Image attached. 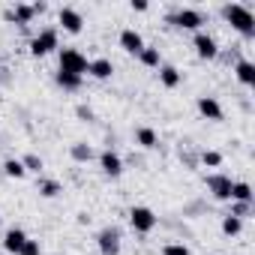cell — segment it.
<instances>
[{
  "mask_svg": "<svg viewBox=\"0 0 255 255\" xmlns=\"http://www.w3.org/2000/svg\"><path fill=\"white\" fill-rule=\"evenodd\" d=\"M222 18H225L240 36H246V39L255 36V15H252L249 6H243V3H225V6H222Z\"/></svg>",
  "mask_w": 255,
  "mask_h": 255,
  "instance_id": "obj_1",
  "label": "cell"
},
{
  "mask_svg": "<svg viewBox=\"0 0 255 255\" xmlns=\"http://www.w3.org/2000/svg\"><path fill=\"white\" fill-rule=\"evenodd\" d=\"M57 69H63V72H72V75H81L84 78V72H87V57L78 51V48H60L57 51Z\"/></svg>",
  "mask_w": 255,
  "mask_h": 255,
  "instance_id": "obj_2",
  "label": "cell"
},
{
  "mask_svg": "<svg viewBox=\"0 0 255 255\" xmlns=\"http://www.w3.org/2000/svg\"><path fill=\"white\" fill-rule=\"evenodd\" d=\"M96 246H99V255H120V246H123V234L117 225H105L99 228L96 234Z\"/></svg>",
  "mask_w": 255,
  "mask_h": 255,
  "instance_id": "obj_3",
  "label": "cell"
},
{
  "mask_svg": "<svg viewBox=\"0 0 255 255\" xmlns=\"http://www.w3.org/2000/svg\"><path fill=\"white\" fill-rule=\"evenodd\" d=\"M156 222H159V216H156L150 207H144V204H135V207L129 210V225H132V231H138V234H150V231L156 228Z\"/></svg>",
  "mask_w": 255,
  "mask_h": 255,
  "instance_id": "obj_4",
  "label": "cell"
},
{
  "mask_svg": "<svg viewBox=\"0 0 255 255\" xmlns=\"http://www.w3.org/2000/svg\"><path fill=\"white\" fill-rule=\"evenodd\" d=\"M168 24H174V27H180V30H201V24H204V15L198 12V9H189V6H180L177 12H171L168 15Z\"/></svg>",
  "mask_w": 255,
  "mask_h": 255,
  "instance_id": "obj_5",
  "label": "cell"
},
{
  "mask_svg": "<svg viewBox=\"0 0 255 255\" xmlns=\"http://www.w3.org/2000/svg\"><path fill=\"white\" fill-rule=\"evenodd\" d=\"M30 54L33 57H45V54H51V51H57V30L54 27H45V30H39L33 39H30Z\"/></svg>",
  "mask_w": 255,
  "mask_h": 255,
  "instance_id": "obj_6",
  "label": "cell"
},
{
  "mask_svg": "<svg viewBox=\"0 0 255 255\" xmlns=\"http://www.w3.org/2000/svg\"><path fill=\"white\" fill-rule=\"evenodd\" d=\"M192 48H195L198 60H216V57H219V42H216V36L207 33V30H198V33L192 36Z\"/></svg>",
  "mask_w": 255,
  "mask_h": 255,
  "instance_id": "obj_7",
  "label": "cell"
},
{
  "mask_svg": "<svg viewBox=\"0 0 255 255\" xmlns=\"http://www.w3.org/2000/svg\"><path fill=\"white\" fill-rule=\"evenodd\" d=\"M231 177L228 174H222V171H213V174H207L204 177V186H207V192L216 198V201H231Z\"/></svg>",
  "mask_w": 255,
  "mask_h": 255,
  "instance_id": "obj_8",
  "label": "cell"
},
{
  "mask_svg": "<svg viewBox=\"0 0 255 255\" xmlns=\"http://www.w3.org/2000/svg\"><path fill=\"white\" fill-rule=\"evenodd\" d=\"M99 168H102V174L105 177H120L123 174V159H120V153H114L111 147H105L102 153H99Z\"/></svg>",
  "mask_w": 255,
  "mask_h": 255,
  "instance_id": "obj_9",
  "label": "cell"
},
{
  "mask_svg": "<svg viewBox=\"0 0 255 255\" xmlns=\"http://www.w3.org/2000/svg\"><path fill=\"white\" fill-rule=\"evenodd\" d=\"M57 24L66 30V33H81V27H84V18H81V12L78 9H72V6H63L60 12H57Z\"/></svg>",
  "mask_w": 255,
  "mask_h": 255,
  "instance_id": "obj_10",
  "label": "cell"
},
{
  "mask_svg": "<svg viewBox=\"0 0 255 255\" xmlns=\"http://www.w3.org/2000/svg\"><path fill=\"white\" fill-rule=\"evenodd\" d=\"M117 42H120V48H123L126 54H135V57H138V51L144 48V36H141L135 27L120 30V39H117Z\"/></svg>",
  "mask_w": 255,
  "mask_h": 255,
  "instance_id": "obj_11",
  "label": "cell"
},
{
  "mask_svg": "<svg viewBox=\"0 0 255 255\" xmlns=\"http://www.w3.org/2000/svg\"><path fill=\"white\" fill-rule=\"evenodd\" d=\"M195 105H198V114H201L204 120H213V123H216V120L225 117V111H222V105H219L216 96H198Z\"/></svg>",
  "mask_w": 255,
  "mask_h": 255,
  "instance_id": "obj_12",
  "label": "cell"
},
{
  "mask_svg": "<svg viewBox=\"0 0 255 255\" xmlns=\"http://www.w3.org/2000/svg\"><path fill=\"white\" fill-rule=\"evenodd\" d=\"M87 75L96 78V81H108V78L114 75V63H111L108 57H93V60L87 63Z\"/></svg>",
  "mask_w": 255,
  "mask_h": 255,
  "instance_id": "obj_13",
  "label": "cell"
},
{
  "mask_svg": "<svg viewBox=\"0 0 255 255\" xmlns=\"http://www.w3.org/2000/svg\"><path fill=\"white\" fill-rule=\"evenodd\" d=\"M234 78H237L243 87H252V84H255V63L246 60V57H240V60L234 63Z\"/></svg>",
  "mask_w": 255,
  "mask_h": 255,
  "instance_id": "obj_14",
  "label": "cell"
},
{
  "mask_svg": "<svg viewBox=\"0 0 255 255\" xmlns=\"http://www.w3.org/2000/svg\"><path fill=\"white\" fill-rule=\"evenodd\" d=\"M24 243H27V234H24V228H9V231L3 234V249H6L9 255H18Z\"/></svg>",
  "mask_w": 255,
  "mask_h": 255,
  "instance_id": "obj_15",
  "label": "cell"
},
{
  "mask_svg": "<svg viewBox=\"0 0 255 255\" xmlns=\"http://www.w3.org/2000/svg\"><path fill=\"white\" fill-rule=\"evenodd\" d=\"M33 18H36L33 3H15V6L9 9V21H15V24H21V27H27Z\"/></svg>",
  "mask_w": 255,
  "mask_h": 255,
  "instance_id": "obj_16",
  "label": "cell"
},
{
  "mask_svg": "<svg viewBox=\"0 0 255 255\" xmlns=\"http://www.w3.org/2000/svg\"><path fill=\"white\" fill-rule=\"evenodd\" d=\"M135 144H138V147H144V150L159 147V135H156L153 126H138V129H135Z\"/></svg>",
  "mask_w": 255,
  "mask_h": 255,
  "instance_id": "obj_17",
  "label": "cell"
},
{
  "mask_svg": "<svg viewBox=\"0 0 255 255\" xmlns=\"http://www.w3.org/2000/svg\"><path fill=\"white\" fill-rule=\"evenodd\" d=\"M180 81H183V75H180L177 66H171V63H162V66H159V84H162V87L174 90Z\"/></svg>",
  "mask_w": 255,
  "mask_h": 255,
  "instance_id": "obj_18",
  "label": "cell"
},
{
  "mask_svg": "<svg viewBox=\"0 0 255 255\" xmlns=\"http://www.w3.org/2000/svg\"><path fill=\"white\" fill-rule=\"evenodd\" d=\"M36 192H39L42 198H57V195L63 192V186H60V180H54V177H39V180H36Z\"/></svg>",
  "mask_w": 255,
  "mask_h": 255,
  "instance_id": "obj_19",
  "label": "cell"
},
{
  "mask_svg": "<svg viewBox=\"0 0 255 255\" xmlns=\"http://www.w3.org/2000/svg\"><path fill=\"white\" fill-rule=\"evenodd\" d=\"M138 60H141L144 66H150V69H159V66H162V54H159L156 45H144V48L138 51Z\"/></svg>",
  "mask_w": 255,
  "mask_h": 255,
  "instance_id": "obj_20",
  "label": "cell"
},
{
  "mask_svg": "<svg viewBox=\"0 0 255 255\" xmlns=\"http://www.w3.org/2000/svg\"><path fill=\"white\" fill-rule=\"evenodd\" d=\"M54 81H57V87H63V90H78V87L84 84L81 75H72V72H63V69L54 72Z\"/></svg>",
  "mask_w": 255,
  "mask_h": 255,
  "instance_id": "obj_21",
  "label": "cell"
},
{
  "mask_svg": "<svg viewBox=\"0 0 255 255\" xmlns=\"http://www.w3.org/2000/svg\"><path fill=\"white\" fill-rule=\"evenodd\" d=\"M69 156H72L75 162H90L96 153H93V147H90L87 141H75V144L69 147Z\"/></svg>",
  "mask_w": 255,
  "mask_h": 255,
  "instance_id": "obj_22",
  "label": "cell"
},
{
  "mask_svg": "<svg viewBox=\"0 0 255 255\" xmlns=\"http://www.w3.org/2000/svg\"><path fill=\"white\" fill-rule=\"evenodd\" d=\"M231 201H249L252 204V186L246 180H234L231 183Z\"/></svg>",
  "mask_w": 255,
  "mask_h": 255,
  "instance_id": "obj_23",
  "label": "cell"
},
{
  "mask_svg": "<svg viewBox=\"0 0 255 255\" xmlns=\"http://www.w3.org/2000/svg\"><path fill=\"white\" fill-rule=\"evenodd\" d=\"M240 231H243V219H237V216H231V213L222 216V234H225V237H237Z\"/></svg>",
  "mask_w": 255,
  "mask_h": 255,
  "instance_id": "obj_24",
  "label": "cell"
},
{
  "mask_svg": "<svg viewBox=\"0 0 255 255\" xmlns=\"http://www.w3.org/2000/svg\"><path fill=\"white\" fill-rule=\"evenodd\" d=\"M3 174H6V177H12V180H21L27 171H24L21 159H6V162H3Z\"/></svg>",
  "mask_w": 255,
  "mask_h": 255,
  "instance_id": "obj_25",
  "label": "cell"
},
{
  "mask_svg": "<svg viewBox=\"0 0 255 255\" xmlns=\"http://www.w3.org/2000/svg\"><path fill=\"white\" fill-rule=\"evenodd\" d=\"M198 162L207 165V168H219V165H222V153H219V150H201V153H198Z\"/></svg>",
  "mask_w": 255,
  "mask_h": 255,
  "instance_id": "obj_26",
  "label": "cell"
},
{
  "mask_svg": "<svg viewBox=\"0 0 255 255\" xmlns=\"http://www.w3.org/2000/svg\"><path fill=\"white\" fill-rule=\"evenodd\" d=\"M21 165H24V171H36V174L45 168L42 156H36V153H27V156H21Z\"/></svg>",
  "mask_w": 255,
  "mask_h": 255,
  "instance_id": "obj_27",
  "label": "cell"
},
{
  "mask_svg": "<svg viewBox=\"0 0 255 255\" xmlns=\"http://www.w3.org/2000/svg\"><path fill=\"white\" fill-rule=\"evenodd\" d=\"M249 213H252V204H249V201H231V216L246 219Z\"/></svg>",
  "mask_w": 255,
  "mask_h": 255,
  "instance_id": "obj_28",
  "label": "cell"
},
{
  "mask_svg": "<svg viewBox=\"0 0 255 255\" xmlns=\"http://www.w3.org/2000/svg\"><path fill=\"white\" fill-rule=\"evenodd\" d=\"M162 255H192V252H189V246H183V243H165V246H162Z\"/></svg>",
  "mask_w": 255,
  "mask_h": 255,
  "instance_id": "obj_29",
  "label": "cell"
},
{
  "mask_svg": "<svg viewBox=\"0 0 255 255\" xmlns=\"http://www.w3.org/2000/svg\"><path fill=\"white\" fill-rule=\"evenodd\" d=\"M18 255H42V246H39V240H30L27 237V243L21 246V252Z\"/></svg>",
  "mask_w": 255,
  "mask_h": 255,
  "instance_id": "obj_30",
  "label": "cell"
},
{
  "mask_svg": "<svg viewBox=\"0 0 255 255\" xmlns=\"http://www.w3.org/2000/svg\"><path fill=\"white\" fill-rule=\"evenodd\" d=\"M75 114H78V117H81V120H87V123H90V120H93V117H96V114H93V108H90V105H78V108H75Z\"/></svg>",
  "mask_w": 255,
  "mask_h": 255,
  "instance_id": "obj_31",
  "label": "cell"
},
{
  "mask_svg": "<svg viewBox=\"0 0 255 255\" xmlns=\"http://www.w3.org/2000/svg\"><path fill=\"white\" fill-rule=\"evenodd\" d=\"M129 9H132V12H147V9H150V3H147V0H132Z\"/></svg>",
  "mask_w": 255,
  "mask_h": 255,
  "instance_id": "obj_32",
  "label": "cell"
},
{
  "mask_svg": "<svg viewBox=\"0 0 255 255\" xmlns=\"http://www.w3.org/2000/svg\"><path fill=\"white\" fill-rule=\"evenodd\" d=\"M0 222H3V216H0Z\"/></svg>",
  "mask_w": 255,
  "mask_h": 255,
  "instance_id": "obj_33",
  "label": "cell"
}]
</instances>
